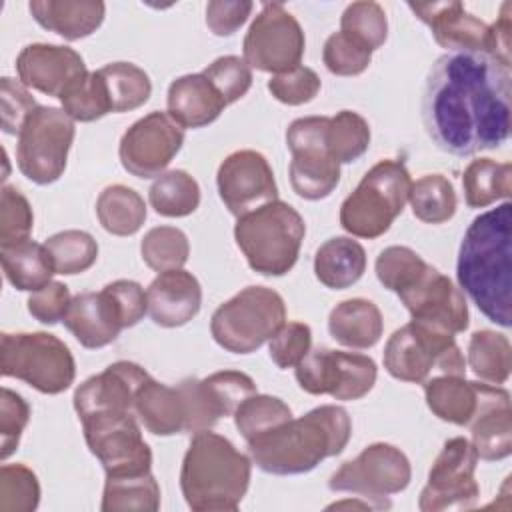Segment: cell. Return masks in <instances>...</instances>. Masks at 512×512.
Returning a JSON list of instances; mask_svg holds the SVG:
<instances>
[{
  "label": "cell",
  "instance_id": "1",
  "mask_svg": "<svg viewBox=\"0 0 512 512\" xmlns=\"http://www.w3.org/2000/svg\"><path fill=\"white\" fill-rule=\"evenodd\" d=\"M510 68L484 52H448L426 78L422 120L454 156L500 148L510 136Z\"/></svg>",
  "mask_w": 512,
  "mask_h": 512
},
{
  "label": "cell",
  "instance_id": "2",
  "mask_svg": "<svg viewBox=\"0 0 512 512\" xmlns=\"http://www.w3.org/2000/svg\"><path fill=\"white\" fill-rule=\"evenodd\" d=\"M512 204L504 202L472 220L464 232L456 276L478 310L494 324H512Z\"/></svg>",
  "mask_w": 512,
  "mask_h": 512
},
{
  "label": "cell",
  "instance_id": "3",
  "mask_svg": "<svg viewBox=\"0 0 512 512\" xmlns=\"http://www.w3.org/2000/svg\"><path fill=\"white\" fill-rule=\"evenodd\" d=\"M350 436L352 420L348 412L342 406L324 404L248 442V450L262 472L294 476L314 470L330 456H338Z\"/></svg>",
  "mask_w": 512,
  "mask_h": 512
},
{
  "label": "cell",
  "instance_id": "4",
  "mask_svg": "<svg viewBox=\"0 0 512 512\" xmlns=\"http://www.w3.org/2000/svg\"><path fill=\"white\" fill-rule=\"evenodd\" d=\"M252 462L236 446L210 430L196 432L180 468V490L194 512H232L244 500Z\"/></svg>",
  "mask_w": 512,
  "mask_h": 512
},
{
  "label": "cell",
  "instance_id": "5",
  "mask_svg": "<svg viewBox=\"0 0 512 512\" xmlns=\"http://www.w3.org/2000/svg\"><path fill=\"white\" fill-rule=\"evenodd\" d=\"M306 236L304 218L284 200H272L236 220L234 240L248 266L262 276L288 274Z\"/></svg>",
  "mask_w": 512,
  "mask_h": 512
},
{
  "label": "cell",
  "instance_id": "6",
  "mask_svg": "<svg viewBox=\"0 0 512 512\" xmlns=\"http://www.w3.org/2000/svg\"><path fill=\"white\" fill-rule=\"evenodd\" d=\"M412 188L400 160L376 162L340 206V226L356 238H378L402 214Z\"/></svg>",
  "mask_w": 512,
  "mask_h": 512
},
{
  "label": "cell",
  "instance_id": "7",
  "mask_svg": "<svg viewBox=\"0 0 512 512\" xmlns=\"http://www.w3.org/2000/svg\"><path fill=\"white\" fill-rule=\"evenodd\" d=\"M286 322L282 296L268 286H246L210 318L214 342L232 354L256 352Z\"/></svg>",
  "mask_w": 512,
  "mask_h": 512
},
{
  "label": "cell",
  "instance_id": "8",
  "mask_svg": "<svg viewBox=\"0 0 512 512\" xmlns=\"http://www.w3.org/2000/svg\"><path fill=\"white\" fill-rule=\"evenodd\" d=\"M0 372L42 394L68 390L76 376L70 348L48 332H4L0 338Z\"/></svg>",
  "mask_w": 512,
  "mask_h": 512
},
{
  "label": "cell",
  "instance_id": "9",
  "mask_svg": "<svg viewBox=\"0 0 512 512\" xmlns=\"http://www.w3.org/2000/svg\"><path fill=\"white\" fill-rule=\"evenodd\" d=\"M384 368L396 380L422 384L434 370L466 376V358L452 334L410 320L388 338Z\"/></svg>",
  "mask_w": 512,
  "mask_h": 512
},
{
  "label": "cell",
  "instance_id": "10",
  "mask_svg": "<svg viewBox=\"0 0 512 512\" xmlns=\"http://www.w3.org/2000/svg\"><path fill=\"white\" fill-rule=\"evenodd\" d=\"M74 134V120L62 108L38 106L18 134V170L40 186L56 182L66 170Z\"/></svg>",
  "mask_w": 512,
  "mask_h": 512
},
{
  "label": "cell",
  "instance_id": "11",
  "mask_svg": "<svg viewBox=\"0 0 512 512\" xmlns=\"http://www.w3.org/2000/svg\"><path fill=\"white\" fill-rule=\"evenodd\" d=\"M412 468L408 456L386 442L366 446L354 460L344 462L328 480L332 492H348L368 500L376 510L390 508L388 496L408 488Z\"/></svg>",
  "mask_w": 512,
  "mask_h": 512
},
{
  "label": "cell",
  "instance_id": "12",
  "mask_svg": "<svg viewBox=\"0 0 512 512\" xmlns=\"http://www.w3.org/2000/svg\"><path fill=\"white\" fill-rule=\"evenodd\" d=\"M328 122V116H304L290 122L286 130V146L292 152L290 184L304 200H322L340 182V164L326 144Z\"/></svg>",
  "mask_w": 512,
  "mask_h": 512
},
{
  "label": "cell",
  "instance_id": "13",
  "mask_svg": "<svg viewBox=\"0 0 512 512\" xmlns=\"http://www.w3.org/2000/svg\"><path fill=\"white\" fill-rule=\"evenodd\" d=\"M298 386L314 396L328 394L334 400H360L366 396L378 376L376 362L358 352L332 348H310L294 368Z\"/></svg>",
  "mask_w": 512,
  "mask_h": 512
},
{
  "label": "cell",
  "instance_id": "14",
  "mask_svg": "<svg viewBox=\"0 0 512 512\" xmlns=\"http://www.w3.org/2000/svg\"><path fill=\"white\" fill-rule=\"evenodd\" d=\"M304 46L300 22L280 2H266L244 36L242 52L250 68L282 74L300 66Z\"/></svg>",
  "mask_w": 512,
  "mask_h": 512
},
{
  "label": "cell",
  "instance_id": "15",
  "mask_svg": "<svg viewBox=\"0 0 512 512\" xmlns=\"http://www.w3.org/2000/svg\"><path fill=\"white\" fill-rule=\"evenodd\" d=\"M476 464L478 454L468 438L456 436L446 440L430 466L418 508L422 512L472 508L480 498V486L474 478Z\"/></svg>",
  "mask_w": 512,
  "mask_h": 512
},
{
  "label": "cell",
  "instance_id": "16",
  "mask_svg": "<svg viewBox=\"0 0 512 512\" xmlns=\"http://www.w3.org/2000/svg\"><path fill=\"white\" fill-rule=\"evenodd\" d=\"M80 422L86 444L106 476L150 472L152 450L142 438L136 414H94Z\"/></svg>",
  "mask_w": 512,
  "mask_h": 512
},
{
  "label": "cell",
  "instance_id": "17",
  "mask_svg": "<svg viewBox=\"0 0 512 512\" xmlns=\"http://www.w3.org/2000/svg\"><path fill=\"white\" fill-rule=\"evenodd\" d=\"M184 144V128L168 114L154 110L136 120L120 138L122 168L136 178H158Z\"/></svg>",
  "mask_w": 512,
  "mask_h": 512
},
{
  "label": "cell",
  "instance_id": "18",
  "mask_svg": "<svg viewBox=\"0 0 512 512\" xmlns=\"http://www.w3.org/2000/svg\"><path fill=\"white\" fill-rule=\"evenodd\" d=\"M398 298L418 324L452 336L468 328L470 314L464 292L430 264H426L410 286L398 292Z\"/></svg>",
  "mask_w": 512,
  "mask_h": 512
},
{
  "label": "cell",
  "instance_id": "19",
  "mask_svg": "<svg viewBox=\"0 0 512 512\" xmlns=\"http://www.w3.org/2000/svg\"><path fill=\"white\" fill-rule=\"evenodd\" d=\"M218 196L236 218L278 200V186L266 156L256 150L228 154L216 172Z\"/></svg>",
  "mask_w": 512,
  "mask_h": 512
},
{
  "label": "cell",
  "instance_id": "20",
  "mask_svg": "<svg viewBox=\"0 0 512 512\" xmlns=\"http://www.w3.org/2000/svg\"><path fill=\"white\" fill-rule=\"evenodd\" d=\"M430 412L450 424L470 426L484 410L510 402V394L500 384L472 382L464 376H432L422 382Z\"/></svg>",
  "mask_w": 512,
  "mask_h": 512
},
{
  "label": "cell",
  "instance_id": "21",
  "mask_svg": "<svg viewBox=\"0 0 512 512\" xmlns=\"http://www.w3.org/2000/svg\"><path fill=\"white\" fill-rule=\"evenodd\" d=\"M148 378L140 364L118 360L74 390V410L80 420L94 414H134V396Z\"/></svg>",
  "mask_w": 512,
  "mask_h": 512
},
{
  "label": "cell",
  "instance_id": "22",
  "mask_svg": "<svg viewBox=\"0 0 512 512\" xmlns=\"http://www.w3.org/2000/svg\"><path fill=\"white\" fill-rule=\"evenodd\" d=\"M18 80L46 96L60 98L66 88L86 74V64L82 56L60 44H28L20 50L16 58Z\"/></svg>",
  "mask_w": 512,
  "mask_h": 512
},
{
  "label": "cell",
  "instance_id": "23",
  "mask_svg": "<svg viewBox=\"0 0 512 512\" xmlns=\"http://www.w3.org/2000/svg\"><path fill=\"white\" fill-rule=\"evenodd\" d=\"M408 8L430 28L436 44L448 52L488 54L490 26L470 14L462 2H408Z\"/></svg>",
  "mask_w": 512,
  "mask_h": 512
},
{
  "label": "cell",
  "instance_id": "24",
  "mask_svg": "<svg viewBox=\"0 0 512 512\" xmlns=\"http://www.w3.org/2000/svg\"><path fill=\"white\" fill-rule=\"evenodd\" d=\"M68 332L88 350L112 344L126 328L118 300L104 286L100 292L76 294L64 316Z\"/></svg>",
  "mask_w": 512,
  "mask_h": 512
},
{
  "label": "cell",
  "instance_id": "25",
  "mask_svg": "<svg viewBox=\"0 0 512 512\" xmlns=\"http://www.w3.org/2000/svg\"><path fill=\"white\" fill-rule=\"evenodd\" d=\"M148 314L162 328H178L198 316L202 306V288L188 270L160 272L146 290Z\"/></svg>",
  "mask_w": 512,
  "mask_h": 512
},
{
  "label": "cell",
  "instance_id": "26",
  "mask_svg": "<svg viewBox=\"0 0 512 512\" xmlns=\"http://www.w3.org/2000/svg\"><path fill=\"white\" fill-rule=\"evenodd\" d=\"M168 114L182 128H204L212 124L226 108L224 98L210 84V80L200 74H184L168 86Z\"/></svg>",
  "mask_w": 512,
  "mask_h": 512
},
{
  "label": "cell",
  "instance_id": "27",
  "mask_svg": "<svg viewBox=\"0 0 512 512\" xmlns=\"http://www.w3.org/2000/svg\"><path fill=\"white\" fill-rule=\"evenodd\" d=\"M28 10L44 30L64 40L94 34L106 16V4L100 0H32Z\"/></svg>",
  "mask_w": 512,
  "mask_h": 512
},
{
  "label": "cell",
  "instance_id": "28",
  "mask_svg": "<svg viewBox=\"0 0 512 512\" xmlns=\"http://www.w3.org/2000/svg\"><path fill=\"white\" fill-rule=\"evenodd\" d=\"M138 422L154 436H174L186 432V410L178 386H166L152 376L134 396Z\"/></svg>",
  "mask_w": 512,
  "mask_h": 512
},
{
  "label": "cell",
  "instance_id": "29",
  "mask_svg": "<svg viewBox=\"0 0 512 512\" xmlns=\"http://www.w3.org/2000/svg\"><path fill=\"white\" fill-rule=\"evenodd\" d=\"M330 336L354 350H368L378 344L384 332L380 308L366 298H350L336 304L328 316Z\"/></svg>",
  "mask_w": 512,
  "mask_h": 512
},
{
  "label": "cell",
  "instance_id": "30",
  "mask_svg": "<svg viewBox=\"0 0 512 512\" xmlns=\"http://www.w3.org/2000/svg\"><path fill=\"white\" fill-rule=\"evenodd\" d=\"M366 270V252L348 236L328 238L314 256V274L330 290L354 286Z\"/></svg>",
  "mask_w": 512,
  "mask_h": 512
},
{
  "label": "cell",
  "instance_id": "31",
  "mask_svg": "<svg viewBox=\"0 0 512 512\" xmlns=\"http://www.w3.org/2000/svg\"><path fill=\"white\" fill-rule=\"evenodd\" d=\"M0 260L6 280L20 292H36L52 282V262L44 248L30 238L0 244Z\"/></svg>",
  "mask_w": 512,
  "mask_h": 512
},
{
  "label": "cell",
  "instance_id": "32",
  "mask_svg": "<svg viewBox=\"0 0 512 512\" xmlns=\"http://www.w3.org/2000/svg\"><path fill=\"white\" fill-rule=\"evenodd\" d=\"M146 214L148 210L144 198L124 184L106 186L96 200L98 222L108 234L114 236L136 234L142 228Z\"/></svg>",
  "mask_w": 512,
  "mask_h": 512
},
{
  "label": "cell",
  "instance_id": "33",
  "mask_svg": "<svg viewBox=\"0 0 512 512\" xmlns=\"http://www.w3.org/2000/svg\"><path fill=\"white\" fill-rule=\"evenodd\" d=\"M160 508V486L152 472L106 476L102 512H156Z\"/></svg>",
  "mask_w": 512,
  "mask_h": 512
},
{
  "label": "cell",
  "instance_id": "34",
  "mask_svg": "<svg viewBox=\"0 0 512 512\" xmlns=\"http://www.w3.org/2000/svg\"><path fill=\"white\" fill-rule=\"evenodd\" d=\"M462 188L470 208H486L498 200H508L512 192V164L492 158L472 160L462 174Z\"/></svg>",
  "mask_w": 512,
  "mask_h": 512
},
{
  "label": "cell",
  "instance_id": "35",
  "mask_svg": "<svg viewBox=\"0 0 512 512\" xmlns=\"http://www.w3.org/2000/svg\"><path fill=\"white\" fill-rule=\"evenodd\" d=\"M466 362L482 382L504 384L512 368L510 340L494 330H476L468 342Z\"/></svg>",
  "mask_w": 512,
  "mask_h": 512
},
{
  "label": "cell",
  "instance_id": "36",
  "mask_svg": "<svg viewBox=\"0 0 512 512\" xmlns=\"http://www.w3.org/2000/svg\"><path fill=\"white\" fill-rule=\"evenodd\" d=\"M148 200L160 216H190L200 206V186L186 170H168L152 182Z\"/></svg>",
  "mask_w": 512,
  "mask_h": 512
},
{
  "label": "cell",
  "instance_id": "37",
  "mask_svg": "<svg viewBox=\"0 0 512 512\" xmlns=\"http://www.w3.org/2000/svg\"><path fill=\"white\" fill-rule=\"evenodd\" d=\"M472 446L478 458L496 462L504 460L512 452V412L510 402L496 404L478 414L472 424Z\"/></svg>",
  "mask_w": 512,
  "mask_h": 512
},
{
  "label": "cell",
  "instance_id": "38",
  "mask_svg": "<svg viewBox=\"0 0 512 512\" xmlns=\"http://www.w3.org/2000/svg\"><path fill=\"white\" fill-rule=\"evenodd\" d=\"M98 72L104 78L112 112H130L148 102L152 82L140 66L132 62H110Z\"/></svg>",
  "mask_w": 512,
  "mask_h": 512
},
{
  "label": "cell",
  "instance_id": "39",
  "mask_svg": "<svg viewBox=\"0 0 512 512\" xmlns=\"http://www.w3.org/2000/svg\"><path fill=\"white\" fill-rule=\"evenodd\" d=\"M408 202L412 214L426 224H444L456 212V192L452 182L442 174H426L412 182Z\"/></svg>",
  "mask_w": 512,
  "mask_h": 512
},
{
  "label": "cell",
  "instance_id": "40",
  "mask_svg": "<svg viewBox=\"0 0 512 512\" xmlns=\"http://www.w3.org/2000/svg\"><path fill=\"white\" fill-rule=\"evenodd\" d=\"M44 248L56 274L74 276L86 272L98 258V242L84 230H62L46 238Z\"/></svg>",
  "mask_w": 512,
  "mask_h": 512
},
{
  "label": "cell",
  "instance_id": "41",
  "mask_svg": "<svg viewBox=\"0 0 512 512\" xmlns=\"http://www.w3.org/2000/svg\"><path fill=\"white\" fill-rule=\"evenodd\" d=\"M292 418L290 406L270 394L248 396L234 412V426L240 436L248 442L264 436L266 432L278 428Z\"/></svg>",
  "mask_w": 512,
  "mask_h": 512
},
{
  "label": "cell",
  "instance_id": "42",
  "mask_svg": "<svg viewBox=\"0 0 512 512\" xmlns=\"http://www.w3.org/2000/svg\"><path fill=\"white\" fill-rule=\"evenodd\" d=\"M58 100L62 110L76 122H94L112 112L108 90L98 70L82 74Z\"/></svg>",
  "mask_w": 512,
  "mask_h": 512
},
{
  "label": "cell",
  "instance_id": "43",
  "mask_svg": "<svg viewBox=\"0 0 512 512\" xmlns=\"http://www.w3.org/2000/svg\"><path fill=\"white\" fill-rule=\"evenodd\" d=\"M140 256L158 274L178 270L188 262L190 242L176 226H154L140 242Z\"/></svg>",
  "mask_w": 512,
  "mask_h": 512
},
{
  "label": "cell",
  "instance_id": "44",
  "mask_svg": "<svg viewBox=\"0 0 512 512\" xmlns=\"http://www.w3.org/2000/svg\"><path fill=\"white\" fill-rule=\"evenodd\" d=\"M326 144L338 164H350L364 156L370 146V126L364 116L352 110H340L328 122Z\"/></svg>",
  "mask_w": 512,
  "mask_h": 512
},
{
  "label": "cell",
  "instance_id": "45",
  "mask_svg": "<svg viewBox=\"0 0 512 512\" xmlns=\"http://www.w3.org/2000/svg\"><path fill=\"white\" fill-rule=\"evenodd\" d=\"M340 30L374 52L388 38V18L378 2L360 0L344 8L340 16Z\"/></svg>",
  "mask_w": 512,
  "mask_h": 512
},
{
  "label": "cell",
  "instance_id": "46",
  "mask_svg": "<svg viewBox=\"0 0 512 512\" xmlns=\"http://www.w3.org/2000/svg\"><path fill=\"white\" fill-rule=\"evenodd\" d=\"M40 502L36 474L24 464L0 468V512H34Z\"/></svg>",
  "mask_w": 512,
  "mask_h": 512
},
{
  "label": "cell",
  "instance_id": "47",
  "mask_svg": "<svg viewBox=\"0 0 512 512\" xmlns=\"http://www.w3.org/2000/svg\"><path fill=\"white\" fill-rule=\"evenodd\" d=\"M426 264L428 262L408 246H388L378 254L374 270L380 284L398 294L418 278Z\"/></svg>",
  "mask_w": 512,
  "mask_h": 512
},
{
  "label": "cell",
  "instance_id": "48",
  "mask_svg": "<svg viewBox=\"0 0 512 512\" xmlns=\"http://www.w3.org/2000/svg\"><path fill=\"white\" fill-rule=\"evenodd\" d=\"M178 390L184 400L186 410V432L196 434L202 430H210L218 424L220 418H224V412L206 386L204 378H184L178 384Z\"/></svg>",
  "mask_w": 512,
  "mask_h": 512
},
{
  "label": "cell",
  "instance_id": "49",
  "mask_svg": "<svg viewBox=\"0 0 512 512\" xmlns=\"http://www.w3.org/2000/svg\"><path fill=\"white\" fill-rule=\"evenodd\" d=\"M322 60L328 72L336 76H358L370 66L372 50L340 30L326 38Z\"/></svg>",
  "mask_w": 512,
  "mask_h": 512
},
{
  "label": "cell",
  "instance_id": "50",
  "mask_svg": "<svg viewBox=\"0 0 512 512\" xmlns=\"http://www.w3.org/2000/svg\"><path fill=\"white\" fill-rule=\"evenodd\" d=\"M34 214L28 198L16 186H2L0 194V244L30 238Z\"/></svg>",
  "mask_w": 512,
  "mask_h": 512
},
{
  "label": "cell",
  "instance_id": "51",
  "mask_svg": "<svg viewBox=\"0 0 512 512\" xmlns=\"http://www.w3.org/2000/svg\"><path fill=\"white\" fill-rule=\"evenodd\" d=\"M202 74L218 90L226 106L240 100L252 86V70L240 56H220Z\"/></svg>",
  "mask_w": 512,
  "mask_h": 512
},
{
  "label": "cell",
  "instance_id": "52",
  "mask_svg": "<svg viewBox=\"0 0 512 512\" xmlns=\"http://www.w3.org/2000/svg\"><path fill=\"white\" fill-rule=\"evenodd\" d=\"M312 348V330L304 322H284L280 330L270 338L268 354L270 360L280 368H296L298 362Z\"/></svg>",
  "mask_w": 512,
  "mask_h": 512
},
{
  "label": "cell",
  "instance_id": "53",
  "mask_svg": "<svg viewBox=\"0 0 512 512\" xmlns=\"http://www.w3.org/2000/svg\"><path fill=\"white\" fill-rule=\"evenodd\" d=\"M320 78L318 74L308 66H296L288 72L274 74L268 80L270 94L288 106H300L316 98L320 92Z\"/></svg>",
  "mask_w": 512,
  "mask_h": 512
},
{
  "label": "cell",
  "instance_id": "54",
  "mask_svg": "<svg viewBox=\"0 0 512 512\" xmlns=\"http://www.w3.org/2000/svg\"><path fill=\"white\" fill-rule=\"evenodd\" d=\"M30 420L28 402L14 390H0V458L6 460L20 444V436Z\"/></svg>",
  "mask_w": 512,
  "mask_h": 512
},
{
  "label": "cell",
  "instance_id": "55",
  "mask_svg": "<svg viewBox=\"0 0 512 512\" xmlns=\"http://www.w3.org/2000/svg\"><path fill=\"white\" fill-rule=\"evenodd\" d=\"M38 108L34 96L28 92L20 80L4 76L0 80V112H2V130L6 134H20L28 116Z\"/></svg>",
  "mask_w": 512,
  "mask_h": 512
},
{
  "label": "cell",
  "instance_id": "56",
  "mask_svg": "<svg viewBox=\"0 0 512 512\" xmlns=\"http://www.w3.org/2000/svg\"><path fill=\"white\" fill-rule=\"evenodd\" d=\"M206 386L218 400L224 418L234 416L236 408L252 394H256V384L254 380L240 370H220L204 378Z\"/></svg>",
  "mask_w": 512,
  "mask_h": 512
},
{
  "label": "cell",
  "instance_id": "57",
  "mask_svg": "<svg viewBox=\"0 0 512 512\" xmlns=\"http://www.w3.org/2000/svg\"><path fill=\"white\" fill-rule=\"evenodd\" d=\"M72 302L70 290L64 282H50L44 288L36 290L30 294L28 298V312L32 314V318H36L42 324H58L60 320H64L68 306Z\"/></svg>",
  "mask_w": 512,
  "mask_h": 512
},
{
  "label": "cell",
  "instance_id": "58",
  "mask_svg": "<svg viewBox=\"0 0 512 512\" xmlns=\"http://www.w3.org/2000/svg\"><path fill=\"white\" fill-rule=\"evenodd\" d=\"M254 4L248 0H212L206 4V26L214 36H232L252 14Z\"/></svg>",
  "mask_w": 512,
  "mask_h": 512
},
{
  "label": "cell",
  "instance_id": "59",
  "mask_svg": "<svg viewBox=\"0 0 512 512\" xmlns=\"http://www.w3.org/2000/svg\"><path fill=\"white\" fill-rule=\"evenodd\" d=\"M106 288L118 300L126 320V328L136 326L148 312V298L144 288L134 280H114L106 284Z\"/></svg>",
  "mask_w": 512,
  "mask_h": 512
},
{
  "label": "cell",
  "instance_id": "60",
  "mask_svg": "<svg viewBox=\"0 0 512 512\" xmlns=\"http://www.w3.org/2000/svg\"><path fill=\"white\" fill-rule=\"evenodd\" d=\"M488 54L510 68V2L502 4L498 20L490 24Z\"/></svg>",
  "mask_w": 512,
  "mask_h": 512
},
{
  "label": "cell",
  "instance_id": "61",
  "mask_svg": "<svg viewBox=\"0 0 512 512\" xmlns=\"http://www.w3.org/2000/svg\"><path fill=\"white\" fill-rule=\"evenodd\" d=\"M360 508V510H372L374 506L368 502V500H364V498H360V496H356V500H342V502H334V504H330L328 506V510H332V508Z\"/></svg>",
  "mask_w": 512,
  "mask_h": 512
}]
</instances>
